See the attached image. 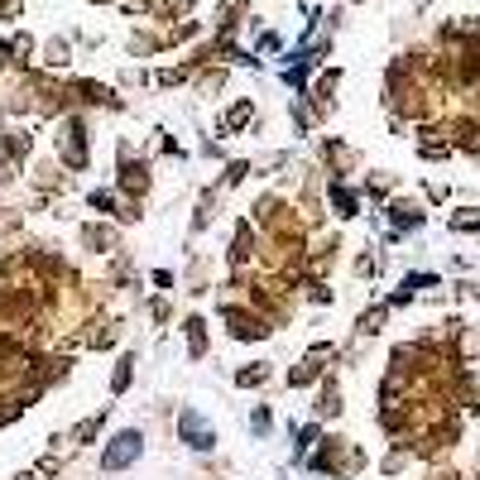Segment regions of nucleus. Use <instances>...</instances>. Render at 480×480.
<instances>
[{
    "label": "nucleus",
    "mask_w": 480,
    "mask_h": 480,
    "mask_svg": "<svg viewBox=\"0 0 480 480\" xmlns=\"http://www.w3.org/2000/svg\"><path fill=\"white\" fill-rule=\"evenodd\" d=\"M139 451H145V432L125 428V432L111 437V447H106L102 466H106V471H125V466H135V461H139Z\"/></svg>",
    "instance_id": "f257e3e1"
},
{
    "label": "nucleus",
    "mask_w": 480,
    "mask_h": 480,
    "mask_svg": "<svg viewBox=\"0 0 480 480\" xmlns=\"http://www.w3.org/2000/svg\"><path fill=\"white\" fill-rule=\"evenodd\" d=\"M178 437L188 442L192 451H211L217 447V432H211V422L197 413V408H182V418H178Z\"/></svg>",
    "instance_id": "f03ea898"
},
{
    "label": "nucleus",
    "mask_w": 480,
    "mask_h": 480,
    "mask_svg": "<svg viewBox=\"0 0 480 480\" xmlns=\"http://www.w3.org/2000/svg\"><path fill=\"white\" fill-rule=\"evenodd\" d=\"M313 442H317V428H303V432H298V447H293V457H303Z\"/></svg>",
    "instance_id": "7ed1b4c3"
},
{
    "label": "nucleus",
    "mask_w": 480,
    "mask_h": 480,
    "mask_svg": "<svg viewBox=\"0 0 480 480\" xmlns=\"http://www.w3.org/2000/svg\"><path fill=\"white\" fill-rule=\"evenodd\" d=\"M336 207H342V217H351V211H356V197H351V192H336Z\"/></svg>",
    "instance_id": "20e7f679"
},
{
    "label": "nucleus",
    "mask_w": 480,
    "mask_h": 480,
    "mask_svg": "<svg viewBox=\"0 0 480 480\" xmlns=\"http://www.w3.org/2000/svg\"><path fill=\"white\" fill-rule=\"evenodd\" d=\"M250 428L264 432V428H270V413H264V408H255V413H250Z\"/></svg>",
    "instance_id": "39448f33"
},
{
    "label": "nucleus",
    "mask_w": 480,
    "mask_h": 480,
    "mask_svg": "<svg viewBox=\"0 0 480 480\" xmlns=\"http://www.w3.org/2000/svg\"><path fill=\"white\" fill-rule=\"evenodd\" d=\"M20 480H39V476H20Z\"/></svg>",
    "instance_id": "423d86ee"
}]
</instances>
